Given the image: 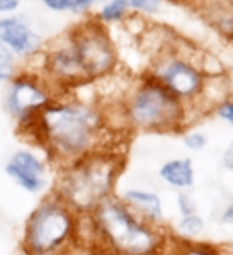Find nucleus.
Wrapping results in <instances>:
<instances>
[{
    "label": "nucleus",
    "instance_id": "obj_1",
    "mask_svg": "<svg viewBox=\"0 0 233 255\" xmlns=\"http://www.w3.org/2000/svg\"><path fill=\"white\" fill-rule=\"evenodd\" d=\"M107 112L94 102L54 99L35 122L19 132L42 148L58 167L115 145Z\"/></svg>",
    "mask_w": 233,
    "mask_h": 255
},
{
    "label": "nucleus",
    "instance_id": "obj_2",
    "mask_svg": "<svg viewBox=\"0 0 233 255\" xmlns=\"http://www.w3.org/2000/svg\"><path fill=\"white\" fill-rule=\"evenodd\" d=\"M170 231L136 215L118 196L82 215L80 243H96L112 255H160Z\"/></svg>",
    "mask_w": 233,
    "mask_h": 255
},
{
    "label": "nucleus",
    "instance_id": "obj_3",
    "mask_svg": "<svg viewBox=\"0 0 233 255\" xmlns=\"http://www.w3.org/2000/svg\"><path fill=\"white\" fill-rule=\"evenodd\" d=\"M125 151L118 145L101 148L58 169L53 191L78 215H90L106 199L117 196L125 171Z\"/></svg>",
    "mask_w": 233,
    "mask_h": 255
},
{
    "label": "nucleus",
    "instance_id": "obj_4",
    "mask_svg": "<svg viewBox=\"0 0 233 255\" xmlns=\"http://www.w3.org/2000/svg\"><path fill=\"white\" fill-rule=\"evenodd\" d=\"M189 118V109L152 75L142 78L128 93L122 106L125 126L136 132H182Z\"/></svg>",
    "mask_w": 233,
    "mask_h": 255
},
{
    "label": "nucleus",
    "instance_id": "obj_5",
    "mask_svg": "<svg viewBox=\"0 0 233 255\" xmlns=\"http://www.w3.org/2000/svg\"><path fill=\"white\" fill-rule=\"evenodd\" d=\"M82 215L54 193L42 198L22 228V255H66L80 244Z\"/></svg>",
    "mask_w": 233,
    "mask_h": 255
},
{
    "label": "nucleus",
    "instance_id": "obj_6",
    "mask_svg": "<svg viewBox=\"0 0 233 255\" xmlns=\"http://www.w3.org/2000/svg\"><path fill=\"white\" fill-rule=\"evenodd\" d=\"M152 77L176 96L189 112L195 110V107H203L210 77L194 61L182 56L168 54L157 62Z\"/></svg>",
    "mask_w": 233,
    "mask_h": 255
},
{
    "label": "nucleus",
    "instance_id": "obj_7",
    "mask_svg": "<svg viewBox=\"0 0 233 255\" xmlns=\"http://www.w3.org/2000/svg\"><path fill=\"white\" fill-rule=\"evenodd\" d=\"M86 83L107 77L117 67V53L107 32L93 22L78 27L69 42Z\"/></svg>",
    "mask_w": 233,
    "mask_h": 255
},
{
    "label": "nucleus",
    "instance_id": "obj_8",
    "mask_svg": "<svg viewBox=\"0 0 233 255\" xmlns=\"http://www.w3.org/2000/svg\"><path fill=\"white\" fill-rule=\"evenodd\" d=\"M50 86L30 75L13 77L6 91L5 107L16 122L18 131L27 128L54 101Z\"/></svg>",
    "mask_w": 233,
    "mask_h": 255
},
{
    "label": "nucleus",
    "instance_id": "obj_9",
    "mask_svg": "<svg viewBox=\"0 0 233 255\" xmlns=\"http://www.w3.org/2000/svg\"><path fill=\"white\" fill-rule=\"evenodd\" d=\"M5 172L16 185L32 195L48 187V161L30 148H21L5 164Z\"/></svg>",
    "mask_w": 233,
    "mask_h": 255
},
{
    "label": "nucleus",
    "instance_id": "obj_10",
    "mask_svg": "<svg viewBox=\"0 0 233 255\" xmlns=\"http://www.w3.org/2000/svg\"><path fill=\"white\" fill-rule=\"evenodd\" d=\"M118 198L146 222L157 227L165 225L163 199L155 191L146 188H126L122 191V195H118Z\"/></svg>",
    "mask_w": 233,
    "mask_h": 255
},
{
    "label": "nucleus",
    "instance_id": "obj_11",
    "mask_svg": "<svg viewBox=\"0 0 233 255\" xmlns=\"http://www.w3.org/2000/svg\"><path fill=\"white\" fill-rule=\"evenodd\" d=\"M0 42L16 56H30L40 46V38L27 24L16 18L0 19Z\"/></svg>",
    "mask_w": 233,
    "mask_h": 255
},
{
    "label": "nucleus",
    "instance_id": "obj_12",
    "mask_svg": "<svg viewBox=\"0 0 233 255\" xmlns=\"http://www.w3.org/2000/svg\"><path fill=\"white\" fill-rule=\"evenodd\" d=\"M158 175L166 185L178 191H189L195 185V166L189 156L168 159L160 166Z\"/></svg>",
    "mask_w": 233,
    "mask_h": 255
},
{
    "label": "nucleus",
    "instance_id": "obj_13",
    "mask_svg": "<svg viewBox=\"0 0 233 255\" xmlns=\"http://www.w3.org/2000/svg\"><path fill=\"white\" fill-rule=\"evenodd\" d=\"M224 252H226L224 246L198 241V239H186L170 231V236L160 255H224Z\"/></svg>",
    "mask_w": 233,
    "mask_h": 255
},
{
    "label": "nucleus",
    "instance_id": "obj_14",
    "mask_svg": "<svg viewBox=\"0 0 233 255\" xmlns=\"http://www.w3.org/2000/svg\"><path fill=\"white\" fill-rule=\"evenodd\" d=\"M205 219L198 212L190 215H182L179 220L176 222V236L186 238V239H195L205 231Z\"/></svg>",
    "mask_w": 233,
    "mask_h": 255
},
{
    "label": "nucleus",
    "instance_id": "obj_15",
    "mask_svg": "<svg viewBox=\"0 0 233 255\" xmlns=\"http://www.w3.org/2000/svg\"><path fill=\"white\" fill-rule=\"evenodd\" d=\"M126 11H128V6L122 2V0H110L109 3L102 6L99 16L104 22H114V21L123 19Z\"/></svg>",
    "mask_w": 233,
    "mask_h": 255
},
{
    "label": "nucleus",
    "instance_id": "obj_16",
    "mask_svg": "<svg viewBox=\"0 0 233 255\" xmlns=\"http://www.w3.org/2000/svg\"><path fill=\"white\" fill-rule=\"evenodd\" d=\"M14 70H16L14 54L0 42V80H3V82L11 80L14 77Z\"/></svg>",
    "mask_w": 233,
    "mask_h": 255
},
{
    "label": "nucleus",
    "instance_id": "obj_17",
    "mask_svg": "<svg viewBox=\"0 0 233 255\" xmlns=\"http://www.w3.org/2000/svg\"><path fill=\"white\" fill-rule=\"evenodd\" d=\"M182 142H184V147L190 151H203L210 140H208V135L202 131H187L186 134L182 135Z\"/></svg>",
    "mask_w": 233,
    "mask_h": 255
},
{
    "label": "nucleus",
    "instance_id": "obj_18",
    "mask_svg": "<svg viewBox=\"0 0 233 255\" xmlns=\"http://www.w3.org/2000/svg\"><path fill=\"white\" fill-rule=\"evenodd\" d=\"M176 207H178L179 217L197 212V203L189 191H178V195H176Z\"/></svg>",
    "mask_w": 233,
    "mask_h": 255
},
{
    "label": "nucleus",
    "instance_id": "obj_19",
    "mask_svg": "<svg viewBox=\"0 0 233 255\" xmlns=\"http://www.w3.org/2000/svg\"><path fill=\"white\" fill-rule=\"evenodd\" d=\"M213 112L216 117L221 118L222 122H226L229 126L233 128V99L227 98V99L221 101L218 106L213 109Z\"/></svg>",
    "mask_w": 233,
    "mask_h": 255
},
{
    "label": "nucleus",
    "instance_id": "obj_20",
    "mask_svg": "<svg viewBox=\"0 0 233 255\" xmlns=\"http://www.w3.org/2000/svg\"><path fill=\"white\" fill-rule=\"evenodd\" d=\"M66 255H112L96 243H80Z\"/></svg>",
    "mask_w": 233,
    "mask_h": 255
},
{
    "label": "nucleus",
    "instance_id": "obj_21",
    "mask_svg": "<svg viewBox=\"0 0 233 255\" xmlns=\"http://www.w3.org/2000/svg\"><path fill=\"white\" fill-rule=\"evenodd\" d=\"M122 2L133 10H139L144 13H154L158 10L160 0H122Z\"/></svg>",
    "mask_w": 233,
    "mask_h": 255
},
{
    "label": "nucleus",
    "instance_id": "obj_22",
    "mask_svg": "<svg viewBox=\"0 0 233 255\" xmlns=\"http://www.w3.org/2000/svg\"><path fill=\"white\" fill-rule=\"evenodd\" d=\"M75 0H43V3L56 11H64V10H72Z\"/></svg>",
    "mask_w": 233,
    "mask_h": 255
},
{
    "label": "nucleus",
    "instance_id": "obj_23",
    "mask_svg": "<svg viewBox=\"0 0 233 255\" xmlns=\"http://www.w3.org/2000/svg\"><path fill=\"white\" fill-rule=\"evenodd\" d=\"M222 166L226 167L227 171L233 172V140L227 145V148L224 150L222 153Z\"/></svg>",
    "mask_w": 233,
    "mask_h": 255
},
{
    "label": "nucleus",
    "instance_id": "obj_24",
    "mask_svg": "<svg viewBox=\"0 0 233 255\" xmlns=\"http://www.w3.org/2000/svg\"><path fill=\"white\" fill-rule=\"evenodd\" d=\"M99 0H75L74 2V6H72V11H75V13H83L86 10H90V8L94 5V3H98Z\"/></svg>",
    "mask_w": 233,
    "mask_h": 255
},
{
    "label": "nucleus",
    "instance_id": "obj_25",
    "mask_svg": "<svg viewBox=\"0 0 233 255\" xmlns=\"http://www.w3.org/2000/svg\"><path fill=\"white\" fill-rule=\"evenodd\" d=\"M221 222L233 227V201L224 207V211L221 212Z\"/></svg>",
    "mask_w": 233,
    "mask_h": 255
},
{
    "label": "nucleus",
    "instance_id": "obj_26",
    "mask_svg": "<svg viewBox=\"0 0 233 255\" xmlns=\"http://www.w3.org/2000/svg\"><path fill=\"white\" fill-rule=\"evenodd\" d=\"M19 5V0H0V11H13Z\"/></svg>",
    "mask_w": 233,
    "mask_h": 255
},
{
    "label": "nucleus",
    "instance_id": "obj_27",
    "mask_svg": "<svg viewBox=\"0 0 233 255\" xmlns=\"http://www.w3.org/2000/svg\"><path fill=\"white\" fill-rule=\"evenodd\" d=\"M224 255H233V247H226V252Z\"/></svg>",
    "mask_w": 233,
    "mask_h": 255
}]
</instances>
